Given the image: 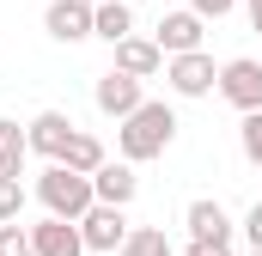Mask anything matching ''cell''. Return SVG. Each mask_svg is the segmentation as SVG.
<instances>
[{
	"instance_id": "cell-18",
	"label": "cell",
	"mask_w": 262,
	"mask_h": 256,
	"mask_svg": "<svg viewBox=\"0 0 262 256\" xmlns=\"http://www.w3.org/2000/svg\"><path fill=\"white\" fill-rule=\"evenodd\" d=\"M0 256H37V244H31V226L0 220Z\"/></svg>"
},
{
	"instance_id": "cell-19",
	"label": "cell",
	"mask_w": 262,
	"mask_h": 256,
	"mask_svg": "<svg viewBox=\"0 0 262 256\" xmlns=\"http://www.w3.org/2000/svg\"><path fill=\"white\" fill-rule=\"evenodd\" d=\"M238 146H244V159L262 171V110H244V128H238Z\"/></svg>"
},
{
	"instance_id": "cell-12",
	"label": "cell",
	"mask_w": 262,
	"mask_h": 256,
	"mask_svg": "<svg viewBox=\"0 0 262 256\" xmlns=\"http://www.w3.org/2000/svg\"><path fill=\"white\" fill-rule=\"evenodd\" d=\"M31 244H37V256H92L79 238V220H55V214L43 226H31Z\"/></svg>"
},
{
	"instance_id": "cell-9",
	"label": "cell",
	"mask_w": 262,
	"mask_h": 256,
	"mask_svg": "<svg viewBox=\"0 0 262 256\" xmlns=\"http://www.w3.org/2000/svg\"><path fill=\"white\" fill-rule=\"evenodd\" d=\"M25 140H31V153H43V159H61L67 140H73V116L67 110H37L31 122H25Z\"/></svg>"
},
{
	"instance_id": "cell-14",
	"label": "cell",
	"mask_w": 262,
	"mask_h": 256,
	"mask_svg": "<svg viewBox=\"0 0 262 256\" xmlns=\"http://www.w3.org/2000/svg\"><path fill=\"white\" fill-rule=\"evenodd\" d=\"M92 37H104L110 49H116L122 37H134V12H128V0H98V18H92Z\"/></svg>"
},
{
	"instance_id": "cell-20",
	"label": "cell",
	"mask_w": 262,
	"mask_h": 256,
	"mask_svg": "<svg viewBox=\"0 0 262 256\" xmlns=\"http://www.w3.org/2000/svg\"><path fill=\"white\" fill-rule=\"evenodd\" d=\"M18 214H25V183L0 177V220H18Z\"/></svg>"
},
{
	"instance_id": "cell-13",
	"label": "cell",
	"mask_w": 262,
	"mask_h": 256,
	"mask_svg": "<svg viewBox=\"0 0 262 256\" xmlns=\"http://www.w3.org/2000/svg\"><path fill=\"white\" fill-rule=\"evenodd\" d=\"M116 67L134 73V79H152V73H165V49L152 37H122L116 43Z\"/></svg>"
},
{
	"instance_id": "cell-7",
	"label": "cell",
	"mask_w": 262,
	"mask_h": 256,
	"mask_svg": "<svg viewBox=\"0 0 262 256\" xmlns=\"http://www.w3.org/2000/svg\"><path fill=\"white\" fill-rule=\"evenodd\" d=\"M92 18H98V6H92V0H49L43 31H49L55 43H85V37H92Z\"/></svg>"
},
{
	"instance_id": "cell-11",
	"label": "cell",
	"mask_w": 262,
	"mask_h": 256,
	"mask_svg": "<svg viewBox=\"0 0 262 256\" xmlns=\"http://www.w3.org/2000/svg\"><path fill=\"white\" fill-rule=\"evenodd\" d=\"M92 189H98V201H110V207H128L134 195H140V177H134L128 159H104L92 171Z\"/></svg>"
},
{
	"instance_id": "cell-24",
	"label": "cell",
	"mask_w": 262,
	"mask_h": 256,
	"mask_svg": "<svg viewBox=\"0 0 262 256\" xmlns=\"http://www.w3.org/2000/svg\"><path fill=\"white\" fill-rule=\"evenodd\" d=\"M250 6V31H262V0H244Z\"/></svg>"
},
{
	"instance_id": "cell-5",
	"label": "cell",
	"mask_w": 262,
	"mask_h": 256,
	"mask_svg": "<svg viewBox=\"0 0 262 256\" xmlns=\"http://www.w3.org/2000/svg\"><path fill=\"white\" fill-rule=\"evenodd\" d=\"M220 98H226L232 110H262V61L232 55V61L220 67Z\"/></svg>"
},
{
	"instance_id": "cell-21",
	"label": "cell",
	"mask_w": 262,
	"mask_h": 256,
	"mask_svg": "<svg viewBox=\"0 0 262 256\" xmlns=\"http://www.w3.org/2000/svg\"><path fill=\"white\" fill-rule=\"evenodd\" d=\"M189 6H195L201 18H226V12H232V6H238V0H189Z\"/></svg>"
},
{
	"instance_id": "cell-10",
	"label": "cell",
	"mask_w": 262,
	"mask_h": 256,
	"mask_svg": "<svg viewBox=\"0 0 262 256\" xmlns=\"http://www.w3.org/2000/svg\"><path fill=\"white\" fill-rule=\"evenodd\" d=\"M183 226H189V244H213V238H232V214L213 201V195H195L183 207Z\"/></svg>"
},
{
	"instance_id": "cell-15",
	"label": "cell",
	"mask_w": 262,
	"mask_h": 256,
	"mask_svg": "<svg viewBox=\"0 0 262 256\" xmlns=\"http://www.w3.org/2000/svg\"><path fill=\"white\" fill-rule=\"evenodd\" d=\"M104 159H110V153H104V140H98V134H85V128H73V140H67V153H61V165H73V171H85V177H92Z\"/></svg>"
},
{
	"instance_id": "cell-25",
	"label": "cell",
	"mask_w": 262,
	"mask_h": 256,
	"mask_svg": "<svg viewBox=\"0 0 262 256\" xmlns=\"http://www.w3.org/2000/svg\"><path fill=\"white\" fill-rule=\"evenodd\" d=\"M250 256H262V244H256V250H250Z\"/></svg>"
},
{
	"instance_id": "cell-26",
	"label": "cell",
	"mask_w": 262,
	"mask_h": 256,
	"mask_svg": "<svg viewBox=\"0 0 262 256\" xmlns=\"http://www.w3.org/2000/svg\"><path fill=\"white\" fill-rule=\"evenodd\" d=\"M189 256H195V250H189Z\"/></svg>"
},
{
	"instance_id": "cell-4",
	"label": "cell",
	"mask_w": 262,
	"mask_h": 256,
	"mask_svg": "<svg viewBox=\"0 0 262 256\" xmlns=\"http://www.w3.org/2000/svg\"><path fill=\"white\" fill-rule=\"evenodd\" d=\"M165 86L177 92V98H207L213 86H220V67L207 49H183V55H165Z\"/></svg>"
},
{
	"instance_id": "cell-17",
	"label": "cell",
	"mask_w": 262,
	"mask_h": 256,
	"mask_svg": "<svg viewBox=\"0 0 262 256\" xmlns=\"http://www.w3.org/2000/svg\"><path fill=\"white\" fill-rule=\"evenodd\" d=\"M116 256H171V244H165V232L159 226H134L128 238H122V250Z\"/></svg>"
},
{
	"instance_id": "cell-8",
	"label": "cell",
	"mask_w": 262,
	"mask_h": 256,
	"mask_svg": "<svg viewBox=\"0 0 262 256\" xmlns=\"http://www.w3.org/2000/svg\"><path fill=\"white\" fill-rule=\"evenodd\" d=\"M201 37H207V18H201L195 6H183V12H165V18H159V31H152V43H159L165 55L201 49Z\"/></svg>"
},
{
	"instance_id": "cell-16",
	"label": "cell",
	"mask_w": 262,
	"mask_h": 256,
	"mask_svg": "<svg viewBox=\"0 0 262 256\" xmlns=\"http://www.w3.org/2000/svg\"><path fill=\"white\" fill-rule=\"evenodd\" d=\"M25 153H31V140H25V128L0 116V177H18V171H25Z\"/></svg>"
},
{
	"instance_id": "cell-22",
	"label": "cell",
	"mask_w": 262,
	"mask_h": 256,
	"mask_svg": "<svg viewBox=\"0 0 262 256\" xmlns=\"http://www.w3.org/2000/svg\"><path fill=\"white\" fill-rule=\"evenodd\" d=\"M244 238H250V250H256V244H262V201H256V207H250V214H244Z\"/></svg>"
},
{
	"instance_id": "cell-3",
	"label": "cell",
	"mask_w": 262,
	"mask_h": 256,
	"mask_svg": "<svg viewBox=\"0 0 262 256\" xmlns=\"http://www.w3.org/2000/svg\"><path fill=\"white\" fill-rule=\"evenodd\" d=\"M128 232H134V226H128V207L92 201V207L79 214V238H85V250H92V256H116Z\"/></svg>"
},
{
	"instance_id": "cell-2",
	"label": "cell",
	"mask_w": 262,
	"mask_h": 256,
	"mask_svg": "<svg viewBox=\"0 0 262 256\" xmlns=\"http://www.w3.org/2000/svg\"><path fill=\"white\" fill-rule=\"evenodd\" d=\"M37 201H43L55 220H79V214L98 201V189H92L85 171H73V165H61V159H49V171L37 177Z\"/></svg>"
},
{
	"instance_id": "cell-1",
	"label": "cell",
	"mask_w": 262,
	"mask_h": 256,
	"mask_svg": "<svg viewBox=\"0 0 262 256\" xmlns=\"http://www.w3.org/2000/svg\"><path fill=\"white\" fill-rule=\"evenodd\" d=\"M171 140H177V110H171L165 98H146L140 110H128V116L116 122V153H122L128 165L165 159V153H171Z\"/></svg>"
},
{
	"instance_id": "cell-6",
	"label": "cell",
	"mask_w": 262,
	"mask_h": 256,
	"mask_svg": "<svg viewBox=\"0 0 262 256\" xmlns=\"http://www.w3.org/2000/svg\"><path fill=\"white\" fill-rule=\"evenodd\" d=\"M92 104H98L104 116H116V122H122L128 110L146 104V79H134V73H122V67H110V73L92 86Z\"/></svg>"
},
{
	"instance_id": "cell-23",
	"label": "cell",
	"mask_w": 262,
	"mask_h": 256,
	"mask_svg": "<svg viewBox=\"0 0 262 256\" xmlns=\"http://www.w3.org/2000/svg\"><path fill=\"white\" fill-rule=\"evenodd\" d=\"M189 250H195V256H238V250H232V238H213V244H189Z\"/></svg>"
}]
</instances>
